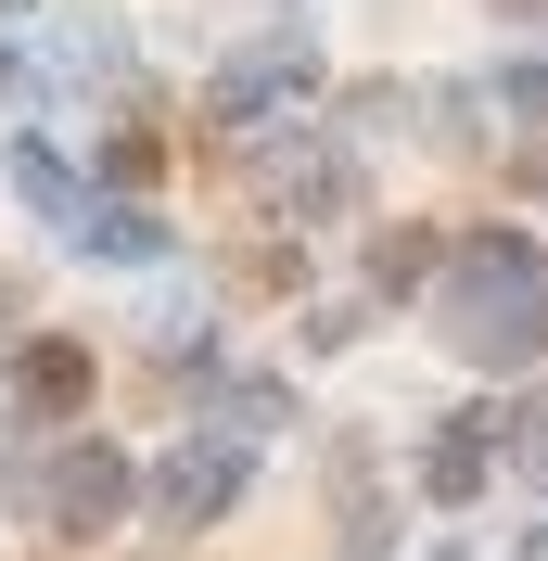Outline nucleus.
Segmentation results:
<instances>
[{"label":"nucleus","mask_w":548,"mask_h":561,"mask_svg":"<svg viewBox=\"0 0 548 561\" xmlns=\"http://www.w3.org/2000/svg\"><path fill=\"white\" fill-rule=\"evenodd\" d=\"M446 345H472L484 370H511V357L548 345V255L536 243H472L459 255V280H446Z\"/></svg>","instance_id":"1"},{"label":"nucleus","mask_w":548,"mask_h":561,"mask_svg":"<svg viewBox=\"0 0 548 561\" xmlns=\"http://www.w3.org/2000/svg\"><path fill=\"white\" fill-rule=\"evenodd\" d=\"M242 472H255V447H242V434H205V447H179L167 472H153V511H167V524H217Z\"/></svg>","instance_id":"2"},{"label":"nucleus","mask_w":548,"mask_h":561,"mask_svg":"<svg viewBox=\"0 0 548 561\" xmlns=\"http://www.w3.org/2000/svg\"><path fill=\"white\" fill-rule=\"evenodd\" d=\"M128 497H140V472L115 447H65V472H52V524H65V536H103Z\"/></svg>","instance_id":"3"},{"label":"nucleus","mask_w":548,"mask_h":561,"mask_svg":"<svg viewBox=\"0 0 548 561\" xmlns=\"http://www.w3.org/2000/svg\"><path fill=\"white\" fill-rule=\"evenodd\" d=\"M13 396H26L38 421H52V409H77V396H90V357H77V345H26V370H13Z\"/></svg>","instance_id":"4"},{"label":"nucleus","mask_w":548,"mask_h":561,"mask_svg":"<svg viewBox=\"0 0 548 561\" xmlns=\"http://www.w3.org/2000/svg\"><path fill=\"white\" fill-rule=\"evenodd\" d=\"M484 485V421H446V447H434V497H472Z\"/></svg>","instance_id":"5"},{"label":"nucleus","mask_w":548,"mask_h":561,"mask_svg":"<svg viewBox=\"0 0 548 561\" xmlns=\"http://www.w3.org/2000/svg\"><path fill=\"white\" fill-rule=\"evenodd\" d=\"M103 167H115V179H153V167H167V128H153V115H128V128H115V153H103Z\"/></svg>","instance_id":"6"},{"label":"nucleus","mask_w":548,"mask_h":561,"mask_svg":"<svg viewBox=\"0 0 548 561\" xmlns=\"http://www.w3.org/2000/svg\"><path fill=\"white\" fill-rule=\"evenodd\" d=\"M0 307H13V294H0Z\"/></svg>","instance_id":"7"}]
</instances>
